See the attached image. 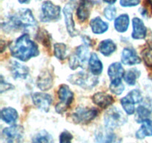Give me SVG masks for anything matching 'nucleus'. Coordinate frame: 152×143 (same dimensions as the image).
Returning <instances> with one entry per match:
<instances>
[{"label": "nucleus", "instance_id": "f257e3e1", "mask_svg": "<svg viewBox=\"0 0 152 143\" xmlns=\"http://www.w3.org/2000/svg\"><path fill=\"white\" fill-rule=\"evenodd\" d=\"M10 53L13 57L21 61H27L39 55L37 45L28 34H24L19 37L10 48Z\"/></svg>", "mask_w": 152, "mask_h": 143}, {"label": "nucleus", "instance_id": "f03ea898", "mask_svg": "<svg viewBox=\"0 0 152 143\" xmlns=\"http://www.w3.org/2000/svg\"><path fill=\"white\" fill-rule=\"evenodd\" d=\"M37 25L31 10L27 8L20 9L16 14L13 15L7 22L2 24V28L5 31H16V30L26 29Z\"/></svg>", "mask_w": 152, "mask_h": 143}, {"label": "nucleus", "instance_id": "7ed1b4c3", "mask_svg": "<svg viewBox=\"0 0 152 143\" xmlns=\"http://www.w3.org/2000/svg\"><path fill=\"white\" fill-rule=\"evenodd\" d=\"M104 122L105 126L112 129L125 125L127 122V117L120 109L113 107L105 112Z\"/></svg>", "mask_w": 152, "mask_h": 143}, {"label": "nucleus", "instance_id": "20e7f679", "mask_svg": "<svg viewBox=\"0 0 152 143\" xmlns=\"http://www.w3.org/2000/svg\"><path fill=\"white\" fill-rule=\"evenodd\" d=\"M68 81L74 85H78L86 89H90L94 87L98 83V78L94 74L80 72L68 77Z\"/></svg>", "mask_w": 152, "mask_h": 143}, {"label": "nucleus", "instance_id": "39448f33", "mask_svg": "<svg viewBox=\"0 0 152 143\" xmlns=\"http://www.w3.org/2000/svg\"><path fill=\"white\" fill-rule=\"evenodd\" d=\"M3 143H22L24 140V128L19 125L5 128L1 132Z\"/></svg>", "mask_w": 152, "mask_h": 143}, {"label": "nucleus", "instance_id": "423d86ee", "mask_svg": "<svg viewBox=\"0 0 152 143\" xmlns=\"http://www.w3.org/2000/svg\"><path fill=\"white\" fill-rule=\"evenodd\" d=\"M89 60V52L86 45L78 46L74 53L70 56L69 66L71 69L79 68H84Z\"/></svg>", "mask_w": 152, "mask_h": 143}, {"label": "nucleus", "instance_id": "0eeeda50", "mask_svg": "<svg viewBox=\"0 0 152 143\" xmlns=\"http://www.w3.org/2000/svg\"><path fill=\"white\" fill-rule=\"evenodd\" d=\"M58 97L60 102L56 104V111L58 113H62L70 107L74 100V93L68 86L65 84L61 85L58 89Z\"/></svg>", "mask_w": 152, "mask_h": 143}, {"label": "nucleus", "instance_id": "6e6552de", "mask_svg": "<svg viewBox=\"0 0 152 143\" xmlns=\"http://www.w3.org/2000/svg\"><path fill=\"white\" fill-rule=\"evenodd\" d=\"M42 15L40 19L42 22H48L57 21L60 19V7L55 5L50 1H45L42 5Z\"/></svg>", "mask_w": 152, "mask_h": 143}, {"label": "nucleus", "instance_id": "1a4fd4ad", "mask_svg": "<svg viewBox=\"0 0 152 143\" xmlns=\"http://www.w3.org/2000/svg\"><path fill=\"white\" fill-rule=\"evenodd\" d=\"M97 115L98 110L95 108L79 107L73 113L72 119L76 124L86 125L94 120Z\"/></svg>", "mask_w": 152, "mask_h": 143}, {"label": "nucleus", "instance_id": "9d476101", "mask_svg": "<svg viewBox=\"0 0 152 143\" xmlns=\"http://www.w3.org/2000/svg\"><path fill=\"white\" fill-rule=\"evenodd\" d=\"M74 0H71L65 6L63 9V13L65 16V22L66 25L67 31L71 37H76L79 34L75 28L74 19H73V10L74 8Z\"/></svg>", "mask_w": 152, "mask_h": 143}, {"label": "nucleus", "instance_id": "9b49d317", "mask_svg": "<svg viewBox=\"0 0 152 143\" xmlns=\"http://www.w3.org/2000/svg\"><path fill=\"white\" fill-rule=\"evenodd\" d=\"M34 105L42 111L48 112L52 103V98L50 95L42 92H35L32 95Z\"/></svg>", "mask_w": 152, "mask_h": 143}, {"label": "nucleus", "instance_id": "f8f14e48", "mask_svg": "<svg viewBox=\"0 0 152 143\" xmlns=\"http://www.w3.org/2000/svg\"><path fill=\"white\" fill-rule=\"evenodd\" d=\"M9 69L14 79H25L29 74V69L15 60L9 63Z\"/></svg>", "mask_w": 152, "mask_h": 143}, {"label": "nucleus", "instance_id": "ddd939ff", "mask_svg": "<svg viewBox=\"0 0 152 143\" xmlns=\"http://www.w3.org/2000/svg\"><path fill=\"white\" fill-rule=\"evenodd\" d=\"M114 137L115 135L111 128L106 126L99 128L95 132V139L97 143H113Z\"/></svg>", "mask_w": 152, "mask_h": 143}, {"label": "nucleus", "instance_id": "4468645a", "mask_svg": "<svg viewBox=\"0 0 152 143\" xmlns=\"http://www.w3.org/2000/svg\"><path fill=\"white\" fill-rule=\"evenodd\" d=\"M121 60L125 65L132 66L140 63L142 60L138 56L134 49L131 48H125L122 52Z\"/></svg>", "mask_w": 152, "mask_h": 143}, {"label": "nucleus", "instance_id": "2eb2a0df", "mask_svg": "<svg viewBox=\"0 0 152 143\" xmlns=\"http://www.w3.org/2000/svg\"><path fill=\"white\" fill-rule=\"evenodd\" d=\"M53 76L48 70H45L40 73L37 80V86L41 90L46 91L50 89L53 86Z\"/></svg>", "mask_w": 152, "mask_h": 143}, {"label": "nucleus", "instance_id": "dca6fc26", "mask_svg": "<svg viewBox=\"0 0 152 143\" xmlns=\"http://www.w3.org/2000/svg\"><path fill=\"white\" fill-rule=\"evenodd\" d=\"M132 25H133L132 37L135 40H142L145 38L147 34V29L142 20L137 17L134 18L132 19Z\"/></svg>", "mask_w": 152, "mask_h": 143}, {"label": "nucleus", "instance_id": "f3484780", "mask_svg": "<svg viewBox=\"0 0 152 143\" xmlns=\"http://www.w3.org/2000/svg\"><path fill=\"white\" fill-rule=\"evenodd\" d=\"M93 4V0H82L77 10V16L79 20L85 22L88 18Z\"/></svg>", "mask_w": 152, "mask_h": 143}, {"label": "nucleus", "instance_id": "a211bd4d", "mask_svg": "<svg viewBox=\"0 0 152 143\" xmlns=\"http://www.w3.org/2000/svg\"><path fill=\"white\" fill-rule=\"evenodd\" d=\"M93 102L102 108H107L114 102V98L105 92H96L92 97Z\"/></svg>", "mask_w": 152, "mask_h": 143}, {"label": "nucleus", "instance_id": "6ab92c4d", "mask_svg": "<svg viewBox=\"0 0 152 143\" xmlns=\"http://www.w3.org/2000/svg\"><path fill=\"white\" fill-rule=\"evenodd\" d=\"M88 67L91 72L94 75H98L102 72V63L98 57L97 55L92 53L88 60Z\"/></svg>", "mask_w": 152, "mask_h": 143}, {"label": "nucleus", "instance_id": "aec40b11", "mask_svg": "<svg viewBox=\"0 0 152 143\" xmlns=\"http://www.w3.org/2000/svg\"><path fill=\"white\" fill-rule=\"evenodd\" d=\"M19 118L17 111L12 107H4L1 110V119L7 124L15 123Z\"/></svg>", "mask_w": 152, "mask_h": 143}, {"label": "nucleus", "instance_id": "412c9836", "mask_svg": "<svg viewBox=\"0 0 152 143\" xmlns=\"http://www.w3.org/2000/svg\"><path fill=\"white\" fill-rule=\"evenodd\" d=\"M91 28L94 34H101L105 33L108 29V24L104 22L101 18L96 17L91 19L90 22Z\"/></svg>", "mask_w": 152, "mask_h": 143}, {"label": "nucleus", "instance_id": "4be33fe9", "mask_svg": "<svg viewBox=\"0 0 152 143\" xmlns=\"http://www.w3.org/2000/svg\"><path fill=\"white\" fill-rule=\"evenodd\" d=\"M145 136H152V120L147 119L142 123L140 128L137 131L136 137L139 139Z\"/></svg>", "mask_w": 152, "mask_h": 143}, {"label": "nucleus", "instance_id": "5701e85b", "mask_svg": "<svg viewBox=\"0 0 152 143\" xmlns=\"http://www.w3.org/2000/svg\"><path fill=\"white\" fill-rule=\"evenodd\" d=\"M99 51L104 56H110L117 49L116 44L111 40H102L99 44Z\"/></svg>", "mask_w": 152, "mask_h": 143}, {"label": "nucleus", "instance_id": "b1692460", "mask_svg": "<svg viewBox=\"0 0 152 143\" xmlns=\"http://www.w3.org/2000/svg\"><path fill=\"white\" fill-rule=\"evenodd\" d=\"M108 74L111 80H114V79L123 77L125 74V71L121 63L119 62H116L111 64L108 69Z\"/></svg>", "mask_w": 152, "mask_h": 143}, {"label": "nucleus", "instance_id": "393cba45", "mask_svg": "<svg viewBox=\"0 0 152 143\" xmlns=\"http://www.w3.org/2000/svg\"><path fill=\"white\" fill-rule=\"evenodd\" d=\"M129 26V16L127 14H122L116 18L114 27L118 32L123 33L127 31Z\"/></svg>", "mask_w": 152, "mask_h": 143}, {"label": "nucleus", "instance_id": "a878e982", "mask_svg": "<svg viewBox=\"0 0 152 143\" xmlns=\"http://www.w3.org/2000/svg\"><path fill=\"white\" fill-rule=\"evenodd\" d=\"M140 76V72L137 69H132L126 72L123 75V79L126 83L131 86H134L136 83L137 80Z\"/></svg>", "mask_w": 152, "mask_h": 143}, {"label": "nucleus", "instance_id": "bb28decb", "mask_svg": "<svg viewBox=\"0 0 152 143\" xmlns=\"http://www.w3.org/2000/svg\"><path fill=\"white\" fill-rule=\"evenodd\" d=\"M33 143H54L52 136L45 130H42L33 138Z\"/></svg>", "mask_w": 152, "mask_h": 143}, {"label": "nucleus", "instance_id": "cd10ccee", "mask_svg": "<svg viewBox=\"0 0 152 143\" xmlns=\"http://www.w3.org/2000/svg\"><path fill=\"white\" fill-rule=\"evenodd\" d=\"M135 104H136V103H135L134 101V100L129 96V94L121 99L122 106H123L125 112H126L128 115H132L134 113Z\"/></svg>", "mask_w": 152, "mask_h": 143}, {"label": "nucleus", "instance_id": "c85d7f7f", "mask_svg": "<svg viewBox=\"0 0 152 143\" xmlns=\"http://www.w3.org/2000/svg\"><path fill=\"white\" fill-rule=\"evenodd\" d=\"M151 110L145 106H139L137 109L136 122L137 123H142L144 121L149 119L151 117Z\"/></svg>", "mask_w": 152, "mask_h": 143}, {"label": "nucleus", "instance_id": "c756f323", "mask_svg": "<svg viewBox=\"0 0 152 143\" xmlns=\"http://www.w3.org/2000/svg\"><path fill=\"white\" fill-rule=\"evenodd\" d=\"M54 55L60 60H63L67 57V46L62 43L54 44Z\"/></svg>", "mask_w": 152, "mask_h": 143}, {"label": "nucleus", "instance_id": "7c9ffc66", "mask_svg": "<svg viewBox=\"0 0 152 143\" xmlns=\"http://www.w3.org/2000/svg\"><path fill=\"white\" fill-rule=\"evenodd\" d=\"M110 89L111 92L115 95H119L123 93L125 89V86L122 82L121 78H117L114 80H111V83L110 84Z\"/></svg>", "mask_w": 152, "mask_h": 143}, {"label": "nucleus", "instance_id": "2f4dec72", "mask_svg": "<svg viewBox=\"0 0 152 143\" xmlns=\"http://www.w3.org/2000/svg\"><path fill=\"white\" fill-rule=\"evenodd\" d=\"M37 39L40 43H42L44 46H45L46 47H50V36L44 29L40 30V31H38L37 35Z\"/></svg>", "mask_w": 152, "mask_h": 143}, {"label": "nucleus", "instance_id": "473e14b6", "mask_svg": "<svg viewBox=\"0 0 152 143\" xmlns=\"http://www.w3.org/2000/svg\"><path fill=\"white\" fill-rule=\"evenodd\" d=\"M142 58L148 66H152V46L145 48L142 52Z\"/></svg>", "mask_w": 152, "mask_h": 143}, {"label": "nucleus", "instance_id": "72a5a7b5", "mask_svg": "<svg viewBox=\"0 0 152 143\" xmlns=\"http://www.w3.org/2000/svg\"><path fill=\"white\" fill-rule=\"evenodd\" d=\"M116 13H117V10L116 7L113 5L108 6L104 10V15L108 20H113L115 18Z\"/></svg>", "mask_w": 152, "mask_h": 143}, {"label": "nucleus", "instance_id": "f704fd0d", "mask_svg": "<svg viewBox=\"0 0 152 143\" xmlns=\"http://www.w3.org/2000/svg\"><path fill=\"white\" fill-rule=\"evenodd\" d=\"M73 136L68 130H65L59 136V143H72Z\"/></svg>", "mask_w": 152, "mask_h": 143}, {"label": "nucleus", "instance_id": "c9c22d12", "mask_svg": "<svg viewBox=\"0 0 152 143\" xmlns=\"http://www.w3.org/2000/svg\"><path fill=\"white\" fill-rule=\"evenodd\" d=\"M13 88H14V86L13 85L4 81L3 77L1 76V82H0V89H1L0 92H1V93H2L4 91L10 90V89H13Z\"/></svg>", "mask_w": 152, "mask_h": 143}, {"label": "nucleus", "instance_id": "e433bc0d", "mask_svg": "<svg viewBox=\"0 0 152 143\" xmlns=\"http://www.w3.org/2000/svg\"><path fill=\"white\" fill-rule=\"evenodd\" d=\"M140 0H120V4L123 7H134L140 4Z\"/></svg>", "mask_w": 152, "mask_h": 143}, {"label": "nucleus", "instance_id": "4c0bfd02", "mask_svg": "<svg viewBox=\"0 0 152 143\" xmlns=\"http://www.w3.org/2000/svg\"><path fill=\"white\" fill-rule=\"evenodd\" d=\"M103 1H105V2L106 3H108V4H114V3L117 1V0H103Z\"/></svg>", "mask_w": 152, "mask_h": 143}, {"label": "nucleus", "instance_id": "58836bf2", "mask_svg": "<svg viewBox=\"0 0 152 143\" xmlns=\"http://www.w3.org/2000/svg\"><path fill=\"white\" fill-rule=\"evenodd\" d=\"M19 2H20L21 4H27L30 1V0H18Z\"/></svg>", "mask_w": 152, "mask_h": 143}, {"label": "nucleus", "instance_id": "ea45409f", "mask_svg": "<svg viewBox=\"0 0 152 143\" xmlns=\"http://www.w3.org/2000/svg\"><path fill=\"white\" fill-rule=\"evenodd\" d=\"M148 3H149V4L151 5V10H152V0H148Z\"/></svg>", "mask_w": 152, "mask_h": 143}]
</instances>
